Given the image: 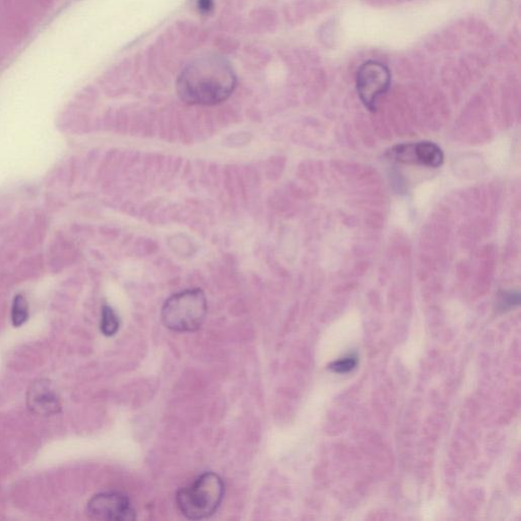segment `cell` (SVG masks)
<instances>
[{
  "instance_id": "cell-1",
  "label": "cell",
  "mask_w": 521,
  "mask_h": 521,
  "mask_svg": "<svg viewBox=\"0 0 521 521\" xmlns=\"http://www.w3.org/2000/svg\"><path fill=\"white\" fill-rule=\"evenodd\" d=\"M236 87V77L226 59L211 56L192 62L181 73L176 89L190 106L212 107L226 101Z\"/></svg>"
},
{
  "instance_id": "cell-2",
  "label": "cell",
  "mask_w": 521,
  "mask_h": 521,
  "mask_svg": "<svg viewBox=\"0 0 521 521\" xmlns=\"http://www.w3.org/2000/svg\"><path fill=\"white\" fill-rule=\"evenodd\" d=\"M225 497V483L218 474H201L190 486L178 491L176 504L184 517L201 520L210 517Z\"/></svg>"
},
{
  "instance_id": "cell-3",
  "label": "cell",
  "mask_w": 521,
  "mask_h": 521,
  "mask_svg": "<svg viewBox=\"0 0 521 521\" xmlns=\"http://www.w3.org/2000/svg\"><path fill=\"white\" fill-rule=\"evenodd\" d=\"M207 299L200 288L178 293L162 308V321L175 332H193L201 329L207 316Z\"/></svg>"
},
{
  "instance_id": "cell-4",
  "label": "cell",
  "mask_w": 521,
  "mask_h": 521,
  "mask_svg": "<svg viewBox=\"0 0 521 521\" xmlns=\"http://www.w3.org/2000/svg\"><path fill=\"white\" fill-rule=\"evenodd\" d=\"M391 73L389 66L377 61H368L356 73V90L363 106L376 111L380 98L389 92Z\"/></svg>"
},
{
  "instance_id": "cell-5",
  "label": "cell",
  "mask_w": 521,
  "mask_h": 521,
  "mask_svg": "<svg viewBox=\"0 0 521 521\" xmlns=\"http://www.w3.org/2000/svg\"><path fill=\"white\" fill-rule=\"evenodd\" d=\"M90 518L100 521H131L135 510L129 498L119 492H104L94 496L88 503Z\"/></svg>"
},
{
  "instance_id": "cell-6",
  "label": "cell",
  "mask_w": 521,
  "mask_h": 521,
  "mask_svg": "<svg viewBox=\"0 0 521 521\" xmlns=\"http://www.w3.org/2000/svg\"><path fill=\"white\" fill-rule=\"evenodd\" d=\"M389 158L403 165L438 168L443 165L441 148L431 142L397 145L389 152Z\"/></svg>"
},
{
  "instance_id": "cell-7",
  "label": "cell",
  "mask_w": 521,
  "mask_h": 521,
  "mask_svg": "<svg viewBox=\"0 0 521 521\" xmlns=\"http://www.w3.org/2000/svg\"><path fill=\"white\" fill-rule=\"evenodd\" d=\"M28 406L36 414L55 415L61 411V401L49 382L35 383L28 394Z\"/></svg>"
},
{
  "instance_id": "cell-8",
  "label": "cell",
  "mask_w": 521,
  "mask_h": 521,
  "mask_svg": "<svg viewBox=\"0 0 521 521\" xmlns=\"http://www.w3.org/2000/svg\"><path fill=\"white\" fill-rule=\"evenodd\" d=\"M101 332L106 337H114L119 329V318L114 309L103 307L100 324Z\"/></svg>"
},
{
  "instance_id": "cell-9",
  "label": "cell",
  "mask_w": 521,
  "mask_h": 521,
  "mask_svg": "<svg viewBox=\"0 0 521 521\" xmlns=\"http://www.w3.org/2000/svg\"><path fill=\"white\" fill-rule=\"evenodd\" d=\"M29 316L28 303L23 295L14 297L12 308V320L13 326L20 327L23 325Z\"/></svg>"
},
{
  "instance_id": "cell-10",
  "label": "cell",
  "mask_w": 521,
  "mask_h": 521,
  "mask_svg": "<svg viewBox=\"0 0 521 521\" xmlns=\"http://www.w3.org/2000/svg\"><path fill=\"white\" fill-rule=\"evenodd\" d=\"M357 363H359V357L355 354H348L332 363L329 368L334 373L347 374L357 367Z\"/></svg>"
},
{
  "instance_id": "cell-11",
  "label": "cell",
  "mask_w": 521,
  "mask_h": 521,
  "mask_svg": "<svg viewBox=\"0 0 521 521\" xmlns=\"http://www.w3.org/2000/svg\"><path fill=\"white\" fill-rule=\"evenodd\" d=\"M520 303V295L518 292H504L499 296V308L502 311L517 307Z\"/></svg>"
},
{
  "instance_id": "cell-12",
  "label": "cell",
  "mask_w": 521,
  "mask_h": 521,
  "mask_svg": "<svg viewBox=\"0 0 521 521\" xmlns=\"http://www.w3.org/2000/svg\"><path fill=\"white\" fill-rule=\"evenodd\" d=\"M198 11L202 14H210L214 10V0H197Z\"/></svg>"
}]
</instances>
